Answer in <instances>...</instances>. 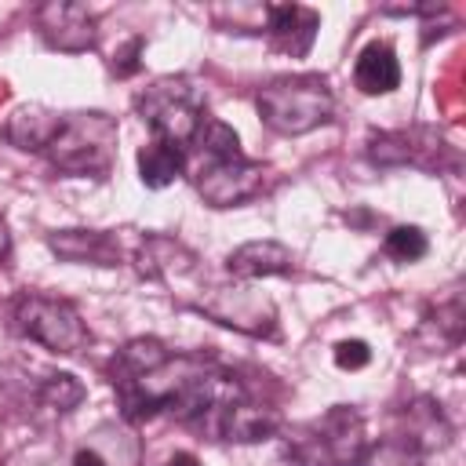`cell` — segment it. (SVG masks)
Segmentation results:
<instances>
[{
  "instance_id": "9c48e42d",
  "label": "cell",
  "mask_w": 466,
  "mask_h": 466,
  "mask_svg": "<svg viewBox=\"0 0 466 466\" xmlns=\"http://www.w3.org/2000/svg\"><path fill=\"white\" fill-rule=\"evenodd\" d=\"M200 309L208 317H215L218 324H229L237 331L248 335H269L273 331V306L269 302H255L248 299V291H215L208 302H200Z\"/></svg>"
},
{
  "instance_id": "d6986e66",
  "label": "cell",
  "mask_w": 466,
  "mask_h": 466,
  "mask_svg": "<svg viewBox=\"0 0 466 466\" xmlns=\"http://www.w3.org/2000/svg\"><path fill=\"white\" fill-rule=\"evenodd\" d=\"M422 459H426V451H419V448H415L408 437H400V433L368 451V462H371V466H422Z\"/></svg>"
},
{
  "instance_id": "44dd1931",
  "label": "cell",
  "mask_w": 466,
  "mask_h": 466,
  "mask_svg": "<svg viewBox=\"0 0 466 466\" xmlns=\"http://www.w3.org/2000/svg\"><path fill=\"white\" fill-rule=\"evenodd\" d=\"M142 47H146V44H142V36H131V40H127V47L116 55L113 73H116V76H131V73L138 69V55H142Z\"/></svg>"
},
{
  "instance_id": "7a4b0ae2",
  "label": "cell",
  "mask_w": 466,
  "mask_h": 466,
  "mask_svg": "<svg viewBox=\"0 0 466 466\" xmlns=\"http://www.w3.org/2000/svg\"><path fill=\"white\" fill-rule=\"evenodd\" d=\"M58 171L69 175H106L116 153V120L109 113H66L55 138L44 149Z\"/></svg>"
},
{
  "instance_id": "3957f363",
  "label": "cell",
  "mask_w": 466,
  "mask_h": 466,
  "mask_svg": "<svg viewBox=\"0 0 466 466\" xmlns=\"http://www.w3.org/2000/svg\"><path fill=\"white\" fill-rule=\"evenodd\" d=\"M138 113L149 124L153 138L186 146L204 124V98L186 76H160L138 95Z\"/></svg>"
},
{
  "instance_id": "7402d4cb",
  "label": "cell",
  "mask_w": 466,
  "mask_h": 466,
  "mask_svg": "<svg viewBox=\"0 0 466 466\" xmlns=\"http://www.w3.org/2000/svg\"><path fill=\"white\" fill-rule=\"evenodd\" d=\"M73 466H106V459H102L98 451H91V448H80V451L73 455Z\"/></svg>"
},
{
  "instance_id": "ac0fdd59",
  "label": "cell",
  "mask_w": 466,
  "mask_h": 466,
  "mask_svg": "<svg viewBox=\"0 0 466 466\" xmlns=\"http://www.w3.org/2000/svg\"><path fill=\"white\" fill-rule=\"evenodd\" d=\"M382 251L397 262H419L426 251H430V240L419 226H393L382 240Z\"/></svg>"
},
{
  "instance_id": "603a6c76",
  "label": "cell",
  "mask_w": 466,
  "mask_h": 466,
  "mask_svg": "<svg viewBox=\"0 0 466 466\" xmlns=\"http://www.w3.org/2000/svg\"><path fill=\"white\" fill-rule=\"evenodd\" d=\"M164 466H200V459H197V455H189V451H175Z\"/></svg>"
},
{
  "instance_id": "30bf717a",
  "label": "cell",
  "mask_w": 466,
  "mask_h": 466,
  "mask_svg": "<svg viewBox=\"0 0 466 466\" xmlns=\"http://www.w3.org/2000/svg\"><path fill=\"white\" fill-rule=\"evenodd\" d=\"M47 244L66 262H91V266L120 262V244L106 229H62V233H51Z\"/></svg>"
},
{
  "instance_id": "2e32d148",
  "label": "cell",
  "mask_w": 466,
  "mask_h": 466,
  "mask_svg": "<svg viewBox=\"0 0 466 466\" xmlns=\"http://www.w3.org/2000/svg\"><path fill=\"white\" fill-rule=\"evenodd\" d=\"M171 357V350L160 342V339H131L116 360H113V379H131V375H142V371H153L157 364H164Z\"/></svg>"
},
{
  "instance_id": "e0dca14e",
  "label": "cell",
  "mask_w": 466,
  "mask_h": 466,
  "mask_svg": "<svg viewBox=\"0 0 466 466\" xmlns=\"http://www.w3.org/2000/svg\"><path fill=\"white\" fill-rule=\"evenodd\" d=\"M40 404L44 408H55V411H73L80 400H84V386L76 382V375L69 371H58V375H47L36 390Z\"/></svg>"
},
{
  "instance_id": "9a60e30c",
  "label": "cell",
  "mask_w": 466,
  "mask_h": 466,
  "mask_svg": "<svg viewBox=\"0 0 466 466\" xmlns=\"http://www.w3.org/2000/svg\"><path fill=\"white\" fill-rule=\"evenodd\" d=\"M182 167H186V153H182V146H171V142L153 138L149 146L138 149V175H142V182H146L149 189H164V186H171V182L182 175Z\"/></svg>"
},
{
  "instance_id": "4fadbf2b",
  "label": "cell",
  "mask_w": 466,
  "mask_h": 466,
  "mask_svg": "<svg viewBox=\"0 0 466 466\" xmlns=\"http://www.w3.org/2000/svg\"><path fill=\"white\" fill-rule=\"evenodd\" d=\"M353 80L364 95H390L400 84V62L386 40H371L357 62H353Z\"/></svg>"
},
{
  "instance_id": "52a82bcc",
  "label": "cell",
  "mask_w": 466,
  "mask_h": 466,
  "mask_svg": "<svg viewBox=\"0 0 466 466\" xmlns=\"http://www.w3.org/2000/svg\"><path fill=\"white\" fill-rule=\"evenodd\" d=\"M36 25L44 40L58 51H87L95 44V15L84 4L51 0L36 11Z\"/></svg>"
},
{
  "instance_id": "ba28073f",
  "label": "cell",
  "mask_w": 466,
  "mask_h": 466,
  "mask_svg": "<svg viewBox=\"0 0 466 466\" xmlns=\"http://www.w3.org/2000/svg\"><path fill=\"white\" fill-rule=\"evenodd\" d=\"M262 15H266V33H269L277 51H284L291 58H302L313 47V36L320 29V15L313 7H302V4H266Z\"/></svg>"
},
{
  "instance_id": "5bb4252c",
  "label": "cell",
  "mask_w": 466,
  "mask_h": 466,
  "mask_svg": "<svg viewBox=\"0 0 466 466\" xmlns=\"http://www.w3.org/2000/svg\"><path fill=\"white\" fill-rule=\"evenodd\" d=\"M58 120H62V116L51 113V109H44V106H22V109L11 113L4 135H7V142L18 146V149H47V142H51L55 131H58Z\"/></svg>"
},
{
  "instance_id": "6da1fadb",
  "label": "cell",
  "mask_w": 466,
  "mask_h": 466,
  "mask_svg": "<svg viewBox=\"0 0 466 466\" xmlns=\"http://www.w3.org/2000/svg\"><path fill=\"white\" fill-rule=\"evenodd\" d=\"M255 106H258V116L266 120V127H273L280 135H306V131L328 124L335 113L331 87L317 73L273 76L269 84L258 87Z\"/></svg>"
},
{
  "instance_id": "8fae6325",
  "label": "cell",
  "mask_w": 466,
  "mask_h": 466,
  "mask_svg": "<svg viewBox=\"0 0 466 466\" xmlns=\"http://www.w3.org/2000/svg\"><path fill=\"white\" fill-rule=\"evenodd\" d=\"M280 430V415L273 408H262V404H251L248 397L229 404L218 422H215V437H226V441H240V444H255V441H266Z\"/></svg>"
},
{
  "instance_id": "5b68a950",
  "label": "cell",
  "mask_w": 466,
  "mask_h": 466,
  "mask_svg": "<svg viewBox=\"0 0 466 466\" xmlns=\"http://www.w3.org/2000/svg\"><path fill=\"white\" fill-rule=\"evenodd\" d=\"M262 182H266V167L258 160H248L244 153L240 157H204V164L197 167V193L211 208L244 204L262 193Z\"/></svg>"
},
{
  "instance_id": "7c38bea8",
  "label": "cell",
  "mask_w": 466,
  "mask_h": 466,
  "mask_svg": "<svg viewBox=\"0 0 466 466\" xmlns=\"http://www.w3.org/2000/svg\"><path fill=\"white\" fill-rule=\"evenodd\" d=\"M291 248H284L280 240H248L240 244L229 258L226 269L240 280H255V277H273V273H288L291 269Z\"/></svg>"
},
{
  "instance_id": "8992f818",
  "label": "cell",
  "mask_w": 466,
  "mask_h": 466,
  "mask_svg": "<svg viewBox=\"0 0 466 466\" xmlns=\"http://www.w3.org/2000/svg\"><path fill=\"white\" fill-rule=\"evenodd\" d=\"M309 437L317 441V448L328 455L331 466H364L368 462V437H364V419L346 408L335 404L324 419H317L309 426Z\"/></svg>"
},
{
  "instance_id": "277c9868",
  "label": "cell",
  "mask_w": 466,
  "mask_h": 466,
  "mask_svg": "<svg viewBox=\"0 0 466 466\" xmlns=\"http://www.w3.org/2000/svg\"><path fill=\"white\" fill-rule=\"evenodd\" d=\"M15 328L51 353H80L87 346V328L73 302L47 295H22L15 302Z\"/></svg>"
},
{
  "instance_id": "cb8c5ba5",
  "label": "cell",
  "mask_w": 466,
  "mask_h": 466,
  "mask_svg": "<svg viewBox=\"0 0 466 466\" xmlns=\"http://www.w3.org/2000/svg\"><path fill=\"white\" fill-rule=\"evenodd\" d=\"M11 255V233H7V222L0 218V262Z\"/></svg>"
},
{
  "instance_id": "ffe728a7",
  "label": "cell",
  "mask_w": 466,
  "mask_h": 466,
  "mask_svg": "<svg viewBox=\"0 0 466 466\" xmlns=\"http://www.w3.org/2000/svg\"><path fill=\"white\" fill-rule=\"evenodd\" d=\"M368 360H371V350H368L364 339H342V342H335V364L342 371H357Z\"/></svg>"
}]
</instances>
